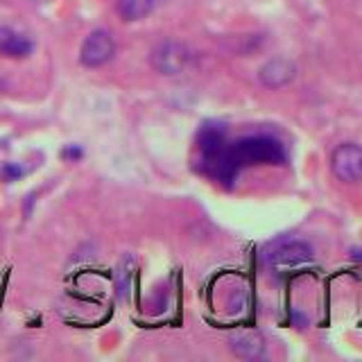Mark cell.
Wrapping results in <instances>:
<instances>
[{"mask_svg": "<svg viewBox=\"0 0 362 362\" xmlns=\"http://www.w3.org/2000/svg\"><path fill=\"white\" fill-rule=\"evenodd\" d=\"M263 260L269 269L274 272H288V269H297L305 263L313 260V247L303 240H292V238H283V240L272 243Z\"/></svg>", "mask_w": 362, "mask_h": 362, "instance_id": "obj_2", "label": "cell"}, {"mask_svg": "<svg viewBox=\"0 0 362 362\" xmlns=\"http://www.w3.org/2000/svg\"><path fill=\"white\" fill-rule=\"evenodd\" d=\"M34 50V43L11 28H0V57H7V59H25Z\"/></svg>", "mask_w": 362, "mask_h": 362, "instance_id": "obj_8", "label": "cell"}, {"mask_svg": "<svg viewBox=\"0 0 362 362\" xmlns=\"http://www.w3.org/2000/svg\"><path fill=\"white\" fill-rule=\"evenodd\" d=\"M294 77H297V66H294V62L286 59V57H274V59H269L260 66V71H258L260 84L272 90L288 86Z\"/></svg>", "mask_w": 362, "mask_h": 362, "instance_id": "obj_6", "label": "cell"}, {"mask_svg": "<svg viewBox=\"0 0 362 362\" xmlns=\"http://www.w3.org/2000/svg\"><path fill=\"white\" fill-rule=\"evenodd\" d=\"M331 170L342 184H358V181H362V145H337L331 154Z\"/></svg>", "mask_w": 362, "mask_h": 362, "instance_id": "obj_4", "label": "cell"}, {"mask_svg": "<svg viewBox=\"0 0 362 362\" xmlns=\"http://www.w3.org/2000/svg\"><path fill=\"white\" fill-rule=\"evenodd\" d=\"M229 150L238 168L260 163L276 165L286 161V150L272 136H247V139H240L238 143L229 145Z\"/></svg>", "mask_w": 362, "mask_h": 362, "instance_id": "obj_1", "label": "cell"}, {"mask_svg": "<svg viewBox=\"0 0 362 362\" xmlns=\"http://www.w3.org/2000/svg\"><path fill=\"white\" fill-rule=\"evenodd\" d=\"M116 41L107 30H93L79 48V64L86 68H100L113 59Z\"/></svg>", "mask_w": 362, "mask_h": 362, "instance_id": "obj_5", "label": "cell"}, {"mask_svg": "<svg viewBox=\"0 0 362 362\" xmlns=\"http://www.w3.org/2000/svg\"><path fill=\"white\" fill-rule=\"evenodd\" d=\"M156 0H118L116 11L124 23L143 21L147 14H152Z\"/></svg>", "mask_w": 362, "mask_h": 362, "instance_id": "obj_9", "label": "cell"}, {"mask_svg": "<svg viewBox=\"0 0 362 362\" xmlns=\"http://www.w3.org/2000/svg\"><path fill=\"white\" fill-rule=\"evenodd\" d=\"M132 269H134V260L129 256L122 258L118 269H116V288H118L120 297H124V292H127L132 286Z\"/></svg>", "mask_w": 362, "mask_h": 362, "instance_id": "obj_10", "label": "cell"}, {"mask_svg": "<svg viewBox=\"0 0 362 362\" xmlns=\"http://www.w3.org/2000/svg\"><path fill=\"white\" fill-rule=\"evenodd\" d=\"M21 175H23V170L16 163H5V168H3V179L5 181H16Z\"/></svg>", "mask_w": 362, "mask_h": 362, "instance_id": "obj_11", "label": "cell"}, {"mask_svg": "<svg viewBox=\"0 0 362 362\" xmlns=\"http://www.w3.org/2000/svg\"><path fill=\"white\" fill-rule=\"evenodd\" d=\"M231 351L243 360H258L265 356V337L254 328H240L229 337Z\"/></svg>", "mask_w": 362, "mask_h": 362, "instance_id": "obj_7", "label": "cell"}, {"mask_svg": "<svg viewBox=\"0 0 362 362\" xmlns=\"http://www.w3.org/2000/svg\"><path fill=\"white\" fill-rule=\"evenodd\" d=\"M62 156L66 158V161H77V158L82 156V150H79L77 145H71V147H66V150L62 152Z\"/></svg>", "mask_w": 362, "mask_h": 362, "instance_id": "obj_12", "label": "cell"}, {"mask_svg": "<svg viewBox=\"0 0 362 362\" xmlns=\"http://www.w3.org/2000/svg\"><path fill=\"white\" fill-rule=\"evenodd\" d=\"M150 64L161 75H179L190 64V50L179 41H161L152 50Z\"/></svg>", "mask_w": 362, "mask_h": 362, "instance_id": "obj_3", "label": "cell"}]
</instances>
